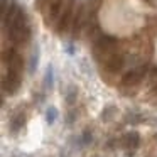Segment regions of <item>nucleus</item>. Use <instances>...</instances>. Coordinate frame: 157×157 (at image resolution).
<instances>
[{
    "mask_svg": "<svg viewBox=\"0 0 157 157\" xmlns=\"http://www.w3.org/2000/svg\"><path fill=\"white\" fill-rule=\"evenodd\" d=\"M25 123V117L24 113H19V115H15V118L10 122V128L12 132H19V130L22 128V125Z\"/></svg>",
    "mask_w": 157,
    "mask_h": 157,
    "instance_id": "9",
    "label": "nucleus"
},
{
    "mask_svg": "<svg viewBox=\"0 0 157 157\" xmlns=\"http://www.w3.org/2000/svg\"><path fill=\"white\" fill-rule=\"evenodd\" d=\"M37 63H39V49L36 48V51L32 52V56H31V63H29V73H34L36 71V68H37Z\"/></svg>",
    "mask_w": 157,
    "mask_h": 157,
    "instance_id": "11",
    "label": "nucleus"
},
{
    "mask_svg": "<svg viewBox=\"0 0 157 157\" xmlns=\"http://www.w3.org/2000/svg\"><path fill=\"white\" fill-rule=\"evenodd\" d=\"M7 29H9V37L14 44H24L31 37V25H29L27 15H25L24 10L19 14V17Z\"/></svg>",
    "mask_w": 157,
    "mask_h": 157,
    "instance_id": "1",
    "label": "nucleus"
},
{
    "mask_svg": "<svg viewBox=\"0 0 157 157\" xmlns=\"http://www.w3.org/2000/svg\"><path fill=\"white\" fill-rule=\"evenodd\" d=\"M85 142L86 144L91 142V133H90V130H86V132H85Z\"/></svg>",
    "mask_w": 157,
    "mask_h": 157,
    "instance_id": "15",
    "label": "nucleus"
},
{
    "mask_svg": "<svg viewBox=\"0 0 157 157\" xmlns=\"http://www.w3.org/2000/svg\"><path fill=\"white\" fill-rule=\"evenodd\" d=\"M64 96H66V101H68V103H75L76 96H78V88H75V86H69V88L66 90Z\"/></svg>",
    "mask_w": 157,
    "mask_h": 157,
    "instance_id": "13",
    "label": "nucleus"
},
{
    "mask_svg": "<svg viewBox=\"0 0 157 157\" xmlns=\"http://www.w3.org/2000/svg\"><path fill=\"white\" fill-rule=\"evenodd\" d=\"M56 118H58V110H56V106H49L48 112H46V122L51 125V123L56 122Z\"/></svg>",
    "mask_w": 157,
    "mask_h": 157,
    "instance_id": "12",
    "label": "nucleus"
},
{
    "mask_svg": "<svg viewBox=\"0 0 157 157\" xmlns=\"http://www.w3.org/2000/svg\"><path fill=\"white\" fill-rule=\"evenodd\" d=\"M152 93H154V95H157V83L154 85V88H152Z\"/></svg>",
    "mask_w": 157,
    "mask_h": 157,
    "instance_id": "16",
    "label": "nucleus"
},
{
    "mask_svg": "<svg viewBox=\"0 0 157 157\" xmlns=\"http://www.w3.org/2000/svg\"><path fill=\"white\" fill-rule=\"evenodd\" d=\"M125 144H127V147H130V149H137V147H139V144H140L139 133H137V132L127 133V135H125Z\"/></svg>",
    "mask_w": 157,
    "mask_h": 157,
    "instance_id": "8",
    "label": "nucleus"
},
{
    "mask_svg": "<svg viewBox=\"0 0 157 157\" xmlns=\"http://www.w3.org/2000/svg\"><path fill=\"white\" fill-rule=\"evenodd\" d=\"M71 15H73L71 7H69V5H68V7H64L61 17H59V21H58V25H56V31H58L59 34H63V32L68 31L69 24H71Z\"/></svg>",
    "mask_w": 157,
    "mask_h": 157,
    "instance_id": "7",
    "label": "nucleus"
},
{
    "mask_svg": "<svg viewBox=\"0 0 157 157\" xmlns=\"http://www.w3.org/2000/svg\"><path fill=\"white\" fill-rule=\"evenodd\" d=\"M145 75H147L145 66H139V68H135V69H130V71L123 76L122 85L123 86H135V85H139V83L142 81Z\"/></svg>",
    "mask_w": 157,
    "mask_h": 157,
    "instance_id": "4",
    "label": "nucleus"
},
{
    "mask_svg": "<svg viewBox=\"0 0 157 157\" xmlns=\"http://www.w3.org/2000/svg\"><path fill=\"white\" fill-rule=\"evenodd\" d=\"M123 66H125V59H123V56L118 54V52L112 54V56H110V58L105 61V68H106V71H110V73H118V71H122Z\"/></svg>",
    "mask_w": 157,
    "mask_h": 157,
    "instance_id": "6",
    "label": "nucleus"
},
{
    "mask_svg": "<svg viewBox=\"0 0 157 157\" xmlns=\"http://www.w3.org/2000/svg\"><path fill=\"white\" fill-rule=\"evenodd\" d=\"M115 46H117V39L112 37V36H100L96 39L95 46H93V54L98 61L105 63L106 59L112 54H115Z\"/></svg>",
    "mask_w": 157,
    "mask_h": 157,
    "instance_id": "2",
    "label": "nucleus"
},
{
    "mask_svg": "<svg viewBox=\"0 0 157 157\" xmlns=\"http://www.w3.org/2000/svg\"><path fill=\"white\" fill-rule=\"evenodd\" d=\"M52 85H54V73H52V66H48L44 76V86L46 88H52Z\"/></svg>",
    "mask_w": 157,
    "mask_h": 157,
    "instance_id": "10",
    "label": "nucleus"
},
{
    "mask_svg": "<svg viewBox=\"0 0 157 157\" xmlns=\"http://www.w3.org/2000/svg\"><path fill=\"white\" fill-rule=\"evenodd\" d=\"M61 14H63V0H51L48 5V12H46L48 24H54L56 21H59Z\"/></svg>",
    "mask_w": 157,
    "mask_h": 157,
    "instance_id": "5",
    "label": "nucleus"
},
{
    "mask_svg": "<svg viewBox=\"0 0 157 157\" xmlns=\"http://www.w3.org/2000/svg\"><path fill=\"white\" fill-rule=\"evenodd\" d=\"M115 112H117V110L113 108V106H108V108H105V110L101 112V120H110V118H112L110 115H112V113H115Z\"/></svg>",
    "mask_w": 157,
    "mask_h": 157,
    "instance_id": "14",
    "label": "nucleus"
},
{
    "mask_svg": "<svg viewBox=\"0 0 157 157\" xmlns=\"http://www.w3.org/2000/svg\"><path fill=\"white\" fill-rule=\"evenodd\" d=\"M2 88L9 95H15L17 90L21 88V75L14 73V71H7V75L2 79Z\"/></svg>",
    "mask_w": 157,
    "mask_h": 157,
    "instance_id": "3",
    "label": "nucleus"
}]
</instances>
